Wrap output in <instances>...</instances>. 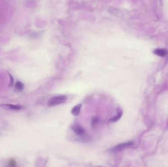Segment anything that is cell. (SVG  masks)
Returning <instances> with one entry per match:
<instances>
[{
  "instance_id": "1",
  "label": "cell",
  "mask_w": 168,
  "mask_h": 167,
  "mask_svg": "<svg viewBox=\"0 0 168 167\" xmlns=\"http://www.w3.org/2000/svg\"><path fill=\"white\" fill-rule=\"evenodd\" d=\"M67 97L66 95H60L51 98L48 100L47 105L49 107L55 106L60 104L65 103L67 100Z\"/></svg>"
},
{
  "instance_id": "2",
  "label": "cell",
  "mask_w": 168,
  "mask_h": 167,
  "mask_svg": "<svg viewBox=\"0 0 168 167\" xmlns=\"http://www.w3.org/2000/svg\"><path fill=\"white\" fill-rule=\"evenodd\" d=\"M133 145V143L132 142H128L126 143H124L122 144H120L118 145L117 146L114 147L112 149H111V150L112 151H118V150H121L124 148L130 147Z\"/></svg>"
},
{
  "instance_id": "3",
  "label": "cell",
  "mask_w": 168,
  "mask_h": 167,
  "mask_svg": "<svg viewBox=\"0 0 168 167\" xmlns=\"http://www.w3.org/2000/svg\"><path fill=\"white\" fill-rule=\"evenodd\" d=\"M72 130L78 135H82L84 133V128L80 125H73L71 127Z\"/></svg>"
},
{
  "instance_id": "4",
  "label": "cell",
  "mask_w": 168,
  "mask_h": 167,
  "mask_svg": "<svg viewBox=\"0 0 168 167\" xmlns=\"http://www.w3.org/2000/svg\"><path fill=\"white\" fill-rule=\"evenodd\" d=\"M153 53L160 57H164L168 54L167 50L163 49H157L154 50Z\"/></svg>"
},
{
  "instance_id": "5",
  "label": "cell",
  "mask_w": 168,
  "mask_h": 167,
  "mask_svg": "<svg viewBox=\"0 0 168 167\" xmlns=\"http://www.w3.org/2000/svg\"><path fill=\"white\" fill-rule=\"evenodd\" d=\"M82 106V104H79L75 106H74L71 110V113L74 116H78L80 113L81 109Z\"/></svg>"
},
{
  "instance_id": "6",
  "label": "cell",
  "mask_w": 168,
  "mask_h": 167,
  "mask_svg": "<svg viewBox=\"0 0 168 167\" xmlns=\"http://www.w3.org/2000/svg\"><path fill=\"white\" fill-rule=\"evenodd\" d=\"M122 115V111L121 110V109L118 108L117 109V115L115 116V117L110 119L109 120V122H116L117 121H118V120L121 117Z\"/></svg>"
},
{
  "instance_id": "7",
  "label": "cell",
  "mask_w": 168,
  "mask_h": 167,
  "mask_svg": "<svg viewBox=\"0 0 168 167\" xmlns=\"http://www.w3.org/2000/svg\"><path fill=\"white\" fill-rule=\"evenodd\" d=\"M5 106L8 107L9 109L14 110H19L22 109V106L19 105H15V104H5Z\"/></svg>"
},
{
  "instance_id": "8",
  "label": "cell",
  "mask_w": 168,
  "mask_h": 167,
  "mask_svg": "<svg viewBox=\"0 0 168 167\" xmlns=\"http://www.w3.org/2000/svg\"><path fill=\"white\" fill-rule=\"evenodd\" d=\"M6 167H17L16 162L14 159H10L7 164V166Z\"/></svg>"
},
{
  "instance_id": "9",
  "label": "cell",
  "mask_w": 168,
  "mask_h": 167,
  "mask_svg": "<svg viewBox=\"0 0 168 167\" xmlns=\"http://www.w3.org/2000/svg\"><path fill=\"white\" fill-rule=\"evenodd\" d=\"M15 88L18 91L22 90L24 88V84L21 82H17L15 84Z\"/></svg>"
},
{
  "instance_id": "10",
  "label": "cell",
  "mask_w": 168,
  "mask_h": 167,
  "mask_svg": "<svg viewBox=\"0 0 168 167\" xmlns=\"http://www.w3.org/2000/svg\"><path fill=\"white\" fill-rule=\"evenodd\" d=\"M98 122V119L96 117H94L92 119V122H91V124L93 126H94V125L96 124Z\"/></svg>"
}]
</instances>
